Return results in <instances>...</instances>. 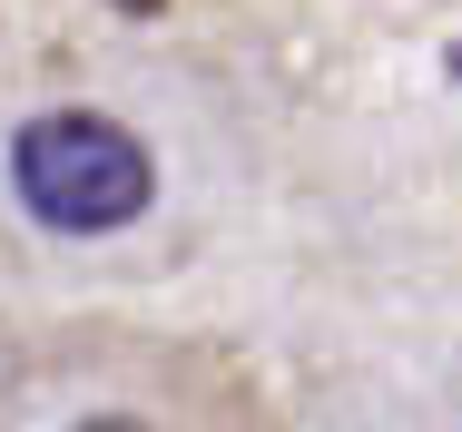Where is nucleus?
Returning <instances> with one entry per match:
<instances>
[{
	"label": "nucleus",
	"mask_w": 462,
	"mask_h": 432,
	"mask_svg": "<svg viewBox=\"0 0 462 432\" xmlns=\"http://www.w3.org/2000/svg\"><path fill=\"white\" fill-rule=\"evenodd\" d=\"M10 187L50 236H118L148 216L158 168L108 108H50L10 138Z\"/></svg>",
	"instance_id": "f257e3e1"
},
{
	"label": "nucleus",
	"mask_w": 462,
	"mask_h": 432,
	"mask_svg": "<svg viewBox=\"0 0 462 432\" xmlns=\"http://www.w3.org/2000/svg\"><path fill=\"white\" fill-rule=\"evenodd\" d=\"M69 432H148L138 413H89V423H69Z\"/></svg>",
	"instance_id": "f03ea898"
},
{
	"label": "nucleus",
	"mask_w": 462,
	"mask_h": 432,
	"mask_svg": "<svg viewBox=\"0 0 462 432\" xmlns=\"http://www.w3.org/2000/svg\"><path fill=\"white\" fill-rule=\"evenodd\" d=\"M118 10H158V0H118Z\"/></svg>",
	"instance_id": "7ed1b4c3"
}]
</instances>
